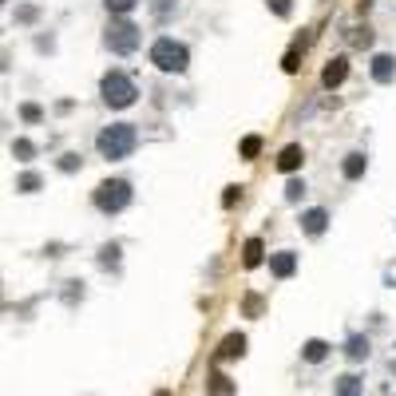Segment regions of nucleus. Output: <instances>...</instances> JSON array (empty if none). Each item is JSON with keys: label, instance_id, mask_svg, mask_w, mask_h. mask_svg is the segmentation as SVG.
<instances>
[{"label": "nucleus", "instance_id": "2", "mask_svg": "<svg viewBox=\"0 0 396 396\" xmlns=\"http://www.w3.org/2000/svg\"><path fill=\"white\" fill-rule=\"evenodd\" d=\"M151 63H155L158 72H167V76H183L190 63V52L183 40H174V36H158L155 44H151Z\"/></svg>", "mask_w": 396, "mask_h": 396}, {"label": "nucleus", "instance_id": "13", "mask_svg": "<svg viewBox=\"0 0 396 396\" xmlns=\"http://www.w3.org/2000/svg\"><path fill=\"white\" fill-rule=\"evenodd\" d=\"M301 357H305V361H309V364H321V361H325V357H329V345H325L321 337H309V341L301 345Z\"/></svg>", "mask_w": 396, "mask_h": 396}, {"label": "nucleus", "instance_id": "4", "mask_svg": "<svg viewBox=\"0 0 396 396\" xmlns=\"http://www.w3.org/2000/svg\"><path fill=\"white\" fill-rule=\"evenodd\" d=\"M131 198H135V190H131L127 178H103V183L95 187V194H92L95 210H103V214H119V210H127Z\"/></svg>", "mask_w": 396, "mask_h": 396}, {"label": "nucleus", "instance_id": "1", "mask_svg": "<svg viewBox=\"0 0 396 396\" xmlns=\"http://www.w3.org/2000/svg\"><path fill=\"white\" fill-rule=\"evenodd\" d=\"M135 147H139V131H135V123H111V127H103L99 139H95V151H99V158H107V163L127 158Z\"/></svg>", "mask_w": 396, "mask_h": 396}, {"label": "nucleus", "instance_id": "23", "mask_svg": "<svg viewBox=\"0 0 396 396\" xmlns=\"http://www.w3.org/2000/svg\"><path fill=\"white\" fill-rule=\"evenodd\" d=\"M99 266H119V246H115V242H107V246L99 250Z\"/></svg>", "mask_w": 396, "mask_h": 396}, {"label": "nucleus", "instance_id": "7", "mask_svg": "<svg viewBox=\"0 0 396 396\" xmlns=\"http://www.w3.org/2000/svg\"><path fill=\"white\" fill-rule=\"evenodd\" d=\"M234 357H246V337L242 333H226L222 345L214 348V361H234Z\"/></svg>", "mask_w": 396, "mask_h": 396}, {"label": "nucleus", "instance_id": "18", "mask_svg": "<svg viewBox=\"0 0 396 396\" xmlns=\"http://www.w3.org/2000/svg\"><path fill=\"white\" fill-rule=\"evenodd\" d=\"M40 187H44V178H40L36 171H24L20 178H16V190H20V194H36Z\"/></svg>", "mask_w": 396, "mask_h": 396}, {"label": "nucleus", "instance_id": "16", "mask_svg": "<svg viewBox=\"0 0 396 396\" xmlns=\"http://www.w3.org/2000/svg\"><path fill=\"white\" fill-rule=\"evenodd\" d=\"M345 357H348V361H364V357H368V337H348V341H345Z\"/></svg>", "mask_w": 396, "mask_h": 396}, {"label": "nucleus", "instance_id": "20", "mask_svg": "<svg viewBox=\"0 0 396 396\" xmlns=\"http://www.w3.org/2000/svg\"><path fill=\"white\" fill-rule=\"evenodd\" d=\"M262 155V135H246L242 139V158H258Z\"/></svg>", "mask_w": 396, "mask_h": 396}, {"label": "nucleus", "instance_id": "27", "mask_svg": "<svg viewBox=\"0 0 396 396\" xmlns=\"http://www.w3.org/2000/svg\"><path fill=\"white\" fill-rule=\"evenodd\" d=\"M171 8H174V0H155V4H151V12H155L158 20H167V16H171Z\"/></svg>", "mask_w": 396, "mask_h": 396}, {"label": "nucleus", "instance_id": "30", "mask_svg": "<svg viewBox=\"0 0 396 396\" xmlns=\"http://www.w3.org/2000/svg\"><path fill=\"white\" fill-rule=\"evenodd\" d=\"M238 198H242V187H226V194H222V206H234Z\"/></svg>", "mask_w": 396, "mask_h": 396}, {"label": "nucleus", "instance_id": "9", "mask_svg": "<svg viewBox=\"0 0 396 396\" xmlns=\"http://www.w3.org/2000/svg\"><path fill=\"white\" fill-rule=\"evenodd\" d=\"M325 226H329V210H321V206H313V210L301 214V230H305L309 238H321L325 234Z\"/></svg>", "mask_w": 396, "mask_h": 396}, {"label": "nucleus", "instance_id": "3", "mask_svg": "<svg viewBox=\"0 0 396 396\" xmlns=\"http://www.w3.org/2000/svg\"><path fill=\"white\" fill-rule=\"evenodd\" d=\"M99 95H103V103L115 111L131 107L135 99H139V87H135V79L127 76V72H119V67H111L107 76L99 79Z\"/></svg>", "mask_w": 396, "mask_h": 396}, {"label": "nucleus", "instance_id": "8", "mask_svg": "<svg viewBox=\"0 0 396 396\" xmlns=\"http://www.w3.org/2000/svg\"><path fill=\"white\" fill-rule=\"evenodd\" d=\"M368 72H373V79H377V83H393V79H396V56L377 52V56H373V63H368Z\"/></svg>", "mask_w": 396, "mask_h": 396}, {"label": "nucleus", "instance_id": "15", "mask_svg": "<svg viewBox=\"0 0 396 396\" xmlns=\"http://www.w3.org/2000/svg\"><path fill=\"white\" fill-rule=\"evenodd\" d=\"M262 253H266V246H262V238H250V242L242 246V266H246V269L262 266Z\"/></svg>", "mask_w": 396, "mask_h": 396}, {"label": "nucleus", "instance_id": "17", "mask_svg": "<svg viewBox=\"0 0 396 396\" xmlns=\"http://www.w3.org/2000/svg\"><path fill=\"white\" fill-rule=\"evenodd\" d=\"M210 396H234V380L226 373H210Z\"/></svg>", "mask_w": 396, "mask_h": 396}, {"label": "nucleus", "instance_id": "10", "mask_svg": "<svg viewBox=\"0 0 396 396\" xmlns=\"http://www.w3.org/2000/svg\"><path fill=\"white\" fill-rule=\"evenodd\" d=\"M293 269H298V253L293 250L269 253V273H273V278H293Z\"/></svg>", "mask_w": 396, "mask_h": 396}, {"label": "nucleus", "instance_id": "14", "mask_svg": "<svg viewBox=\"0 0 396 396\" xmlns=\"http://www.w3.org/2000/svg\"><path fill=\"white\" fill-rule=\"evenodd\" d=\"M364 384L361 377H353V373H345V377H337V384H333V396H361Z\"/></svg>", "mask_w": 396, "mask_h": 396}, {"label": "nucleus", "instance_id": "21", "mask_svg": "<svg viewBox=\"0 0 396 396\" xmlns=\"http://www.w3.org/2000/svg\"><path fill=\"white\" fill-rule=\"evenodd\" d=\"M20 119H24V123H40V119H44V107H40V103H24V107H20Z\"/></svg>", "mask_w": 396, "mask_h": 396}, {"label": "nucleus", "instance_id": "6", "mask_svg": "<svg viewBox=\"0 0 396 396\" xmlns=\"http://www.w3.org/2000/svg\"><path fill=\"white\" fill-rule=\"evenodd\" d=\"M345 79H348V56H333L321 67V87H341Z\"/></svg>", "mask_w": 396, "mask_h": 396}, {"label": "nucleus", "instance_id": "31", "mask_svg": "<svg viewBox=\"0 0 396 396\" xmlns=\"http://www.w3.org/2000/svg\"><path fill=\"white\" fill-rule=\"evenodd\" d=\"M246 313H250V317L262 313V298H258V293H250V298H246Z\"/></svg>", "mask_w": 396, "mask_h": 396}, {"label": "nucleus", "instance_id": "5", "mask_svg": "<svg viewBox=\"0 0 396 396\" xmlns=\"http://www.w3.org/2000/svg\"><path fill=\"white\" fill-rule=\"evenodd\" d=\"M139 40H143L139 24H131L127 16H115V20L107 24V32H103V44H107L115 56H131V52L139 48Z\"/></svg>", "mask_w": 396, "mask_h": 396}, {"label": "nucleus", "instance_id": "11", "mask_svg": "<svg viewBox=\"0 0 396 396\" xmlns=\"http://www.w3.org/2000/svg\"><path fill=\"white\" fill-rule=\"evenodd\" d=\"M301 163H305V151H301V143H289V147H282V155H278V171H282V174L301 171Z\"/></svg>", "mask_w": 396, "mask_h": 396}, {"label": "nucleus", "instance_id": "19", "mask_svg": "<svg viewBox=\"0 0 396 396\" xmlns=\"http://www.w3.org/2000/svg\"><path fill=\"white\" fill-rule=\"evenodd\" d=\"M12 158H20V163H32V158H36V147H32L28 139H12Z\"/></svg>", "mask_w": 396, "mask_h": 396}, {"label": "nucleus", "instance_id": "12", "mask_svg": "<svg viewBox=\"0 0 396 396\" xmlns=\"http://www.w3.org/2000/svg\"><path fill=\"white\" fill-rule=\"evenodd\" d=\"M364 171H368V155H364V151H348L345 163H341V174H345L348 183H357Z\"/></svg>", "mask_w": 396, "mask_h": 396}, {"label": "nucleus", "instance_id": "25", "mask_svg": "<svg viewBox=\"0 0 396 396\" xmlns=\"http://www.w3.org/2000/svg\"><path fill=\"white\" fill-rule=\"evenodd\" d=\"M266 4H269V12L282 16V20H285L289 12H293V0H266Z\"/></svg>", "mask_w": 396, "mask_h": 396}, {"label": "nucleus", "instance_id": "22", "mask_svg": "<svg viewBox=\"0 0 396 396\" xmlns=\"http://www.w3.org/2000/svg\"><path fill=\"white\" fill-rule=\"evenodd\" d=\"M301 194H305V183H301V178H289V183H285V202H301Z\"/></svg>", "mask_w": 396, "mask_h": 396}, {"label": "nucleus", "instance_id": "29", "mask_svg": "<svg viewBox=\"0 0 396 396\" xmlns=\"http://www.w3.org/2000/svg\"><path fill=\"white\" fill-rule=\"evenodd\" d=\"M60 171H63V174L79 171V155H63V158H60Z\"/></svg>", "mask_w": 396, "mask_h": 396}, {"label": "nucleus", "instance_id": "26", "mask_svg": "<svg viewBox=\"0 0 396 396\" xmlns=\"http://www.w3.org/2000/svg\"><path fill=\"white\" fill-rule=\"evenodd\" d=\"M40 16V8H32V4H24V8H16V24H32Z\"/></svg>", "mask_w": 396, "mask_h": 396}, {"label": "nucleus", "instance_id": "28", "mask_svg": "<svg viewBox=\"0 0 396 396\" xmlns=\"http://www.w3.org/2000/svg\"><path fill=\"white\" fill-rule=\"evenodd\" d=\"M353 44L368 48V44H373V32H368V28H353Z\"/></svg>", "mask_w": 396, "mask_h": 396}, {"label": "nucleus", "instance_id": "32", "mask_svg": "<svg viewBox=\"0 0 396 396\" xmlns=\"http://www.w3.org/2000/svg\"><path fill=\"white\" fill-rule=\"evenodd\" d=\"M282 67H285V72H289V76H293V72H298V48H293V52H285Z\"/></svg>", "mask_w": 396, "mask_h": 396}, {"label": "nucleus", "instance_id": "24", "mask_svg": "<svg viewBox=\"0 0 396 396\" xmlns=\"http://www.w3.org/2000/svg\"><path fill=\"white\" fill-rule=\"evenodd\" d=\"M103 4H107V12H111V16H127L131 8H135V4H139V0H103Z\"/></svg>", "mask_w": 396, "mask_h": 396}]
</instances>
